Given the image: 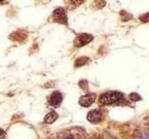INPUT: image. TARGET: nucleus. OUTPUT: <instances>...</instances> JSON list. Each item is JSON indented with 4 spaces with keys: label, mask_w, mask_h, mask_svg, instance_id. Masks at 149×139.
<instances>
[{
    "label": "nucleus",
    "mask_w": 149,
    "mask_h": 139,
    "mask_svg": "<svg viewBox=\"0 0 149 139\" xmlns=\"http://www.w3.org/2000/svg\"><path fill=\"white\" fill-rule=\"evenodd\" d=\"M87 119L91 123H99L102 120V113L100 109H92L88 113Z\"/></svg>",
    "instance_id": "4"
},
{
    "label": "nucleus",
    "mask_w": 149,
    "mask_h": 139,
    "mask_svg": "<svg viewBox=\"0 0 149 139\" xmlns=\"http://www.w3.org/2000/svg\"><path fill=\"white\" fill-rule=\"evenodd\" d=\"M97 4H98V6L97 8H102V7H104L105 6V1H104V0H99V1H97Z\"/></svg>",
    "instance_id": "14"
},
{
    "label": "nucleus",
    "mask_w": 149,
    "mask_h": 139,
    "mask_svg": "<svg viewBox=\"0 0 149 139\" xmlns=\"http://www.w3.org/2000/svg\"><path fill=\"white\" fill-rule=\"evenodd\" d=\"M4 1V0H0V3H1V2H3Z\"/></svg>",
    "instance_id": "16"
},
{
    "label": "nucleus",
    "mask_w": 149,
    "mask_h": 139,
    "mask_svg": "<svg viewBox=\"0 0 149 139\" xmlns=\"http://www.w3.org/2000/svg\"><path fill=\"white\" fill-rule=\"evenodd\" d=\"M58 117H59V115H58L57 112H55V111H50V112H49L45 116L44 122L46 123H48V124H51L58 119Z\"/></svg>",
    "instance_id": "7"
},
{
    "label": "nucleus",
    "mask_w": 149,
    "mask_h": 139,
    "mask_svg": "<svg viewBox=\"0 0 149 139\" xmlns=\"http://www.w3.org/2000/svg\"><path fill=\"white\" fill-rule=\"evenodd\" d=\"M142 139H149V131H146L143 133Z\"/></svg>",
    "instance_id": "15"
},
{
    "label": "nucleus",
    "mask_w": 149,
    "mask_h": 139,
    "mask_svg": "<svg viewBox=\"0 0 149 139\" xmlns=\"http://www.w3.org/2000/svg\"><path fill=\"white\" fill-rule=\"evenodd\" d=\"M88 58H86V57H82V58H79L76 60V63H74V65H76V67H81L83 66L84 64H86L88 62Z\"/></svg>",
    "instance_id": "9"
},
{
    "label": "nucleus",
    "mask_w": 149,
    "mask_h": 139,
    "mask_svg": "<svg viewBox=\"0 0 149 139\" xmlns=\"http://www.w3.org/2000/svg\"><path fill=\"white\" fill-rule=\"evenodd\" d=\"M93 39V36L91 34H78L76 39L74 41V44L77 47H81V46L86 45L87 44L91 43Z\"/></svg>",
    "instance_id": "3"
},
{
    "label": "nucleus",
    "mask_w": 149,
    "mask_h": 139,
    "mask_svg": "<svg viewBox=\"0 0 149 139\" xmlns=\"http://www.w3.org/2000/svg\"><path fill=\"white\" fill-rule=\"evenodd\" d=\"M122 99H123V94L121 92L109 91L102 94L100 96L99 102L101 105L106 106V105H113V104L119 103Z\"/></svg>",
    "instance_id": "1"
},
{
    "label": "nucleus",
    "mask_w": 149,
    "mask_h": 139,
    "mask_svg": "<svg viewBox=\"0 0 149 139\" xmlns=\"http://www.w3.org/2000/svg\"><path fill=\"white\" fill-rule=\"evenodd\" d=\"M139 20L143 23H149V12L146 13V14H143L142 16H140Z\"/></svg>",
    "instance_id": "10"
},
{
    "label": "nucleus",
    "mask_w": 149,
    "mask_h": 139,
    "mask_svg": "<svg viewBox=\"0 0 149 139\" xmlns=\"http://www.w3.org/2000/svg\"><path fill=\"white\" fill-rule=\"evenodd\" d=\"M79 86H80L83 90H86L88 88V83L87 81H80L79 82Z\"/></svg>",
    "instance_id": "12"
},
{
    "label": "nucleus",
    "mask_w": 149,
    "mask_h": 139,
    "mask_svg": "<svg viewBox=\"0 0 149 139\" xmlns=\"http://www.w3.org/2000/svg\"><path fill=\"white\" fill-rule=\"evenodd\" d=\"M52 19L55 22L60 23V24H67V16L63 8H56L52 13Z\"/></svg>",
    "instance_id": "2"
},
{
    "label": "nucleus",
    "mask_w": 149,
    "mask_h": 139,
    "mask_svg": "<svg viewBox=\"0 0 149 139\" xmlns=\"http://www.w3.org/2000/svg\"><path fill=\"white\" fill-rule=\"evenodd\" d=\"M85 1V0H64L65 5L67 6L68 8L73 9L79 7L80 5Z\"/></svg>",
    "instance_id": "8"
},
{
    "label": "nucleus",
    "mask_w": 149,
    "mask_h": 139,
    "mask_svg": "<svg viewBox=\"0 0 149 139\" xmlns=\"http://www.w3.org/2000/svg\"><path fill=\"white\" fill-rule=\"evenodd\" d=\"M96 99V95L93 94V93H90V94H87L85 96H82L78 100V103L80 106L85 107V108H88L92 105L93 102Z\"/></svg>",
    "instance_id": "5"
},
{
    "label": "nucleus",
    "mask_w": 149,
    "mask_h": 139,
    "mask_svg": "<svg viewBox=\"0 0 149 139\" xmlns=\"http://www.w3.org/2000/svg\"><path fill=\"white\" fill-rule=\"evenodd\" d=\"M62 101H63V95L59 91H54L49 96V103L53 107H58L62 103Z\"/></svg>",
    "instance_id": "6"
},
{
    "label": "nucleus",
    "mask_w": 149,
    "mask_h": 139,
    "mask_svg": "<svg viewBox=\"0 0 149 139\" xmlns=\"http://www.w3.org/2000/svg\"><path fill=\"white\" fill-rule=\"evenodd\" d=\"M130 98L132 99V101L134 102H136V101H139V100H141V96H140L139 94H137V93H132V94L130 95Z\"/></svg>",
    "instance_id": "11"
},
{
    "label": "nucleus",
    "mask_w": 149,
    "mask_h": 139,
    "mask_svg": "<svg viewBox=\"0 0 149 139\" xmlns=\"http://www.w3.org/2000/svg\"><path fill=\"white\" fill-rule=\"evenodd\" d=\"M6 137H7L6 132H5L3 129L0 128V139H7Z\"/></svg>",
    "instance_id": "13"
}]
</instances>
